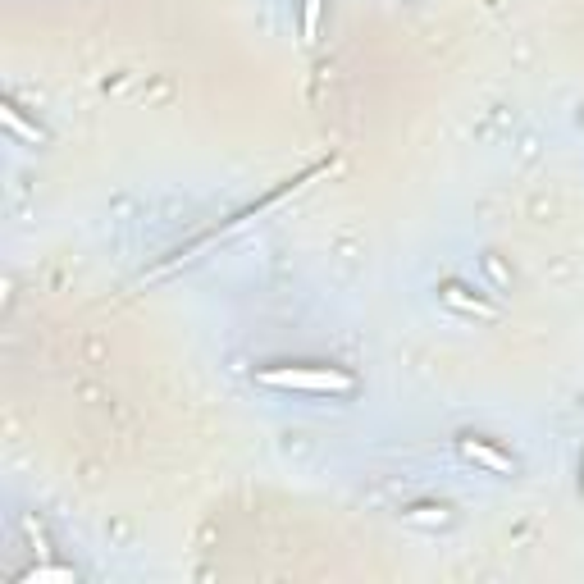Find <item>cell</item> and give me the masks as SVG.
<instances>
[{"instance_id":"4","label":"cell","mask_w":584,"mask_h":584,"mask_svg":"<svg viewBox=\"0 0 584 584\" xmlns=\"http://www.w3.org/2000/svg\"><path fill=\"white\" fill-rule=\"evenodd\" d=\"M443 302H448V306H457V311H470V315H493L489 306H484V302H475V297H466V292H461V288H443Z\"/></svg>"},{"instance_id":"1","label":"cell","mask_w":584,"mask_h":584,"mask_svg":"<svg viewBox=\"0 0 584 584\" xmlns=\"http://www.w3.org/2000/svg\"><path fill=\"white\" fill-rule=\"evenodd\" d=\"M256 379L265 388H288V393H352V375L334 365H274Z\"/></svg>"},{"instance_id":"8","label":"cell","mask_w":584,"mask_h":584,"mask_svg":"<svg viewBox=\"0 0 584 584\" xmlns=\"http://www.w3.org/2000/svg\"><path fill=\"white\" fill-rule=\"evenodd\" d=\"M580 493H584V475H580Z\"/></svg>"},{"instance_id":"2","label":"cell","mask_w":584,"mask_h":584,"mask_svg":"<svg viewBox=\"0 0 584 584\" xmlns=\"http://www.w3.org/2000/svg\"><path fill=\"white\" fill-rule=\"evenodd\" d=\"M461 457L475 461V466H484V470H493V475H511V470H516L507 452L489 448V443H480V438H461Z\"/></svg>"},{"instance_id":"3","label":"cell","mask_w":584,"mask_h":584,"mask_svg":"<svg viewBox=\"0 0 584 584\" xmlns=\"http://www.w3.org/2000/svg\"><path fill=\"white\" fill-rule=\"evenodd\" d=\"M19 584H73L69 566H37V571H23Z\"/></svg>"},{"instance_id":"5","label":"cell","mask_w":584,"mask_h":584,"mask_svg":"<svg viewBox=\"0 0 584 584\" xmlns=\"http://www.w3.org/2000/svg\"><path fill=\"white\" fill-rule=\"evenodd\" d=\"M320 10H324V0H302V37L306 42H315V32H320Z\"/></svg>"},{"instance_id":"7","label":"cell","mask_w":584,"mask_h":584,"mask_svg":"<svg viewBox=\"0 0 584 584\" xmlns=\"http://www.w3.org/2000/svg\"><path fill=\"white\" fill-rule=\"evenodd\" d=\"M411 516H416V521H425V525H443V521H448V516H443V507H416V511H411Z\"/></svg>"},{"instance_id":"6","label":"cell","mask_w":584,"mask_h":584,"mask_svg":"<svg viewBox=\"0 0 584 584\" xmlns=\"http://www.w3.org/2000/svg\"><path fill=\"white\" fill-rule=\"evenodd\" d=\"M0 115H5V124H10L14 133L23 137V142H32V146L42 142V133H37V128H32V124H23V119H19V110H14V105H5V110H0Z\"/></svg>"}]
</instances>
